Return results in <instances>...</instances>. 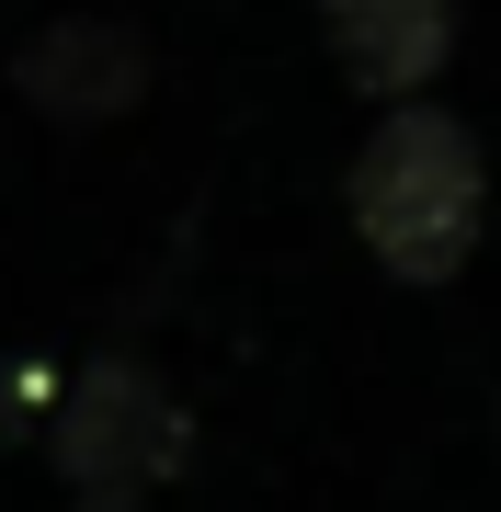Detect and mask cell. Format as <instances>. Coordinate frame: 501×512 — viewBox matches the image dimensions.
Returning a JSON list of instances; mask_svg holds the SVG:
<instances>
[{"label":"cell","mask_w":501,"mask_h":512,"mask_svg":"<svg viewBox=\"0 0 501 512\" xmlns=\"http://www.w3.org/2000/svg\"><path fill=\"white\" fill-rule=\"evenodd\" d=\"M353 228L399 285H456L490 228V171L479 137L445 103H388L376 137L353 148Z\"/></svg>","instance_id":"1"},{"label":"cell","mask_w":501,"mask_h":512,"mask_svg":"<svg viewBox=\"0 0 501 512\" xmlns=\"http://www.w3.org/2000/svg\"><path fill=\"white\" fill-rule=\"evenodd\" d=\"M46 456H57V478H69V501H149L160 478H183L194 421H183V399H171L149 365L103 353V365H80L69 387H57Z\"/></svg>","instance_id":"2"},{"label":"cell","mask_w":501,"mask_h":512,"mask_svg":"<svg viewBox=\"0 0 501 512\" xmlns=\"http://www.w3.org/2000/svg\"><path fill=\"white\" fill-rule=\"evenodd\" d=\"M12 92L35 103L46 126H114V114L149 92V46H137L126 23H103V12H69V23H46V35L12 57Z\"/></svg>","instance_id":"3"},{"label":"cell","mask_w":501,"mask_h":512,"mask_svg":"<svg viewBox=\"0 0 501 512\" xmlns=\"http://www.w3.org/2000/svg\"><path fill=\"white\" fill-rule=\"evenodd\" d=\"M331 57L353 92L422 103V80L456 57V0H331Z\"/></svg>","instance_id":"4"},{"label":"cell","mask_w":501,"mask_h":512,"mask_svg":"<svg viewBox=\"0 0 501 512\" xmlns=\"http://www.w3.org/2000/svg\"><path fill=\"white\" fill-rule=\"evenodd\" d=\"M57 387H69L57 365H35V353H12V365H0V444H23V433H35V421L57 410Z\"/></svg>","instance_id":"5"},{"label":"cell","mask_w":501,"mask_h":512,"mask_svg":"<svg viewBox=\"0 0 501 512\" xmlns=\"http://www.w3.org/2000/svg\"><path fill=\"white\" fill-rule=\"evenodd\" d=\"M69 512H137V501H69Z\"/></svg>","instance_id":"6"}]
</instances>
